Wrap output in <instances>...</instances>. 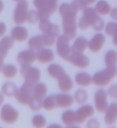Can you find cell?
<instances>
[{
  "label": "cell",
  "instance_id": "8fae6325",
  "mask_svg": "<svg viewBox=\"0 0 117 128\" xmlns=\"http://www.w3.org/2000/svg\"><path fill=\"white\" fill-rule=\"evenodd\" d=\"M39 22V29L44 34L52 36L53 38H56V36H58L59 32V27L56 24L51 23L50 19L42 20Z\"/></svg>",
  "mask_w": 117,
  "mask_h": 128
},
{
  "label": "cell",
  "instance_id": "8d00e7d4",
  "mask_svg": "<svg viewBox=\"0 0 117 128\" xmlns=\"http://www.w3.org/2000/svg\"><path fill=\"white\" fill-rule=\"evenodd\" d=\"M27 21L30 23L32 24H35L37 23V22L39 21V16H38V13L36 11H31V12H28V15H27Z\"/></svg>",
  "mask_w": 117,
  "mask_h": 128
},
{
  "label": "cell",
  "instance_id": "d4e9b609",
  "mask_svg": "<svg viewBox=\"0 0 117 128\" xmlns=\"http://www.w3.org/2000/svg\"><path fill=\"white\" fill-rule=\"evenodd\" d=\"M75 82L77 85L83 87L89 86L92 82L91 77L87 73L81 72L79 73L75 76Z\"/></svg>",
  "mask_w": 117,
  "mask_h": 128
},
{
  "label": "cell",
  "instance_id": "1f68e13d",
  "mask_svg": "<svg viewBox=\"0 0 117 128\" xmlns=\"http://www.w3.org/2000/svg\"><path fill=\"white\" fill-rule=\"evenodd\" d=\"M43 107L44 108V109L48 111H50V110L55 109L56 108L55 95H51V96L46 98L43 101Z\"/></svg>",
  "mask_w": 117,
  "mask_h": 128
},
{
  "label": "cell",
  "instance_id": "2e32d148",
  "mask_svg": "<svg viewBox=\"0 0 117 128\" xmlns=\"http://www.w3.org/2000/svg\"><path fill=\"white\" fill-rule=\"evenodd\" d=\"M14 46V39L11 36H5L0 40V60L3 61L8 52Z\"/></svg>",
  "mask_w": 117,
  "mask_h": 128
},
{
  "label": "cell",
  "instance_id": "ab89813d",
  "mask_svg": "<svg viewBox=\"0 0 117 128\" xmlns=\"http://www.w3.org/2000/svg\"><path fill=\"white\" fill-rule=\"evenodd\" d=\"M108 95L113 99L117 100V84L112 85L109 89Z\"/></svg>",
  "mask_w": 117,
  "mask_h": 128
},
{
  "label": "cell",
  "instance_id": "30bf717a",
  "mask_svg": "<svg viewBox=\"0 0 117 128\" xmlns=\"http://www.w3.org/2000/svg\"><path fill=\"white\" fill-rule=\"evenodd\" d=\"M95 107L99 112H106L109 106L107 102V93L103 89L98 90L95 94Z\"/></svg>",
  "mask_w": 117,
  "mask_h": 128
},
{
  "label": "cell",
  "instance_id": "ac0fdd59",
  "mask_svg": "<svg viewBox=\"0 0 117 128\" xmlns=\"http://www.w3.org/2000/svg\"><path fill=\"white\" fill-rule=\"evenodd\" d=\"M117 120V103H112L106 111L105 121L107 125L112 126Z\"/></svg>",
  "mask_w": 117,
  "mask_h": 128
},
{
  "label": "cell",
  "instance_id": "f907efd6",
  "mask_svg": "<svg viewBox=\"0 0 117 128\" xmlns=\"http://www.w3.org/2000/svg\"><path fill=\"white\" fill-rule=\"evenodd\" d=\"M116 30H117V29H116Z\"/></svg>",
  "mask_w": 117,
  "mask_h": 128
},
{
  "label": "cell",
  "instance_id": "cb8c5ba5",
  "mask_svg": "<svg viewBox=\"0 0 117 128\" xmlns=\"http://www.w3.org/2000/svg\"><path fill=\"white\" fill-rule=\"evenodd\" d=\"M48 72L50 76L56 79H58L62 75L65 74L63 67L56 64H52L48 66Z\"/></svg>",
  "mask_w": 117,
  "mask_h": 128
},
{
  "label": "cell",
  "instance_id": "52a82bcc",
  "mask_svg": "<svg viewBox=\"0 0 117 128\" xmlns=\"http://www.w3.org/2000/svg\"><path fill=\"white\" fill-rule=\"evenodd\" d=\"M56 50L58 55L63 59L68 60L71 54V47L69 46V38L67 36L61 35L56 42Z\"/></svg>",
  "mask_w": 117,
  "mask_h": 128
},
{
  "label": "cell",
  "instance_id": "277c9868",
  "mask_svg": "<svg viewBox=\"0 0 117 128\" xmlns=\"http://www.w3.org/2000/svg\"><path fill=\"white\" fill-rule=\"evenodd\" d=\"M35 85L25 82L16 92L15 97L20 104L23 105H29L33 97V90Z\"/></svg>",
  "mask_w": 117,
  "mask_h": 128
},
{
  "label": "cell",
  "instance_id": "9c48e42d",
  "mask_svg": "<svg viewBox=\"0 0 117 128\" xmlns=\"http://www.w3.org/2000/svg\"><path fill=\"white\" fill-rule=\"evenodd\" d=\"M19 116V112L9 104L4 105L1 110V119L3 122L8 124L16 122Z\"/></svg>",
  "mask_w": 117,
  "mask_h": 128
},
{
  "label": "cell",
  "instance_id": "681fc988",
  "mask_svg": "<svg viewBox=\"0 0 117 128\" xmlns=\"http://www.w3.org/2000/svg\"><path fill=\"white\" fill-rule=\"evenodd\" d=\"M14 1H17V2H19V1H20V0H14Z\"/></svg>",
  "mask_w": 117,
  "mask_h": 128
},
{
  "label": "cell",
  "instance_id": "7bdbcfd3",
  "mask_svg": "<svg viewBox=\"0 0 117 128\" xmlns=\"http://www.w3.org/2000/svg\"><path fill=\"white\" fill-rule=\"evenodd\" d=\"M6 25L3 23H0V37L3 36L6 32Z\"/></svg>",
  "mask_w": 117,
  "mask_h": 128
},
{
  "label": "cell",
  "instance_id": "603a6c76",
  "mask_svg": "<svg viewBox=\"0 0 117 128\" xmlns=\"http://www.w3.org/2000/svg\"><path fill=\"white\" fill-rule=\"evenodd\" d=\"M48 88L46 84L43 83H37L34 87L33 90V98L39 100H42L47 94Z\"/></svg>",
  "mask_w": 117,
  "mask_h": 128
},
{
  "label": "cell",
  "instance_id": "c3c4849f",
  "mask_svg": "<svg viewBox=\"0 0 117 128\" xmlns=\"http://www.w3.org/2000/svg\"><path fill=\"white\" fill-rule=\"evenodd\" d=\"M48 128H61L60 126H56V125H53V126H50Z\"/></svg>",
  "mask_w": 117,
  "mask_h": 128
},
{
  "label": "cell",
  "instance_id": "bcb514c9",
  "mask_svg": "<svg viewBox=\"0 0 117 128\" xmlns=\"http://www.w3.org/2000/svg\"><path fill=\"white\" fill-rule=\"evenodd\" d=\"M4 101V97L2 95L1 93H0V106H1L3 103Z\"/></svg>",
  "mask_w": 117,
  "mask_h": 128
},
{
  "label": "cell",
  "instance_id": "ffe728a7",
  "mask_svg": "<svg viewBox=\"0 0 117 128\" xmlns=\"http://www.w3.org/2000/svg\"><path fill=\"white\" fill-rule=\"evenodd\" d=\"M88 46V41L83 36H79L71 47V52L83 53Z\"/></svg>",
  "mask_w": 117,
  "mask_h": 128
},
{
  "label": "cell",
  "instance_id": "d6986e66",
  "mask_svg": "<svg viewBox=\"0 0 117 128\" xmlns=\"http://www.w3.org/2000/svg\"><path fill=\"white\" fill-rule=\"evenodd\" d=\"M56 97V107L69 108L73 105V98L69 94H57Z\"/></svg>",
  "mask_w": 117,
  "mask_h": 128
},
{
  "label": "cell",
  "instance_id": "484cf974",
  "mask_svg": "<svg viewBox=\"0 0 117 128\" xmlns=\"http://www.w3.org/2000/svg\"><path fill=\"white\" fill-rule=\"evenodd\" d=\"M95 10L101 16H106L111 12V8L107 2L105 0H100L97 2L95 7Z\"/></svg>",
  "mask_w": 117,
  "mask_h": 128
},
{
  "label": "cell",
  "instance_id": "7dc6e473",
  "mask_svg": "<svg viewBox=\"0 0 117 128\" xmlns=\"http://www.w3.org/2000/svg\"><path fill=\"white\" fill-rule=\"evenodd\" d=\"M3 10V4L1 1H0V13Z\"/></svg>",
  "mask_w": 117,
  "mask_h": 128
},
{
  "label": "cell",
  "instance_id": "7c38bea8",
  "mask_svg": "<svg viewBox=\"0 0 117 128\" xmlns=\"http://www.w3.org/2000/svg\"><path fill=\"white\" fill-rule=\"evenodd\" d=\"M68 61L79 68H86L90 64V60L83 53L71 52Z\"/></svg>",
  "mask_w": 117,
  "mask_h": 128
},
{
  "label": "cell",
  "instance_id": "f546056e",
  "mask_svg": "<svg viewBox=\"0 0 117 128\" xmlns=\"http://www.w3.org/2000/svg\"><path fill=\"white\" fill-rule=\"evenodd\" d=\"M3 76L7 78H13L17 74V69L15 66L12 64H7L4 66L2 70Z\"/></svg>",
  "mask_w": 117,
  "mask_h": 128
},
{
  "label": "cell",
  "instance_id": "d6a6232c",
  "mask_svg": "<svg viewBox=\"0 0 117 128\" xmlns=\"http://www.w3.org/2000/svg\"><path fill=\"white\" fill-rule=\"evenodd\" d=\"M74 98H75V102L78 104H83L86 102L88 99V95L85 90H78L75 93Z\"/></svg>",
  "mask_w": 117,
  "mask_h": 128
},
{
  "label": "cell",
  "instance_id": "7402d4cb",
  "mask_svg": "<svg viewBox=\"0 0 117 128\" xmlns=\"http://www.w3.org/2000/svg\"><path fill=\"white\" fill-rule=\"evenodd\" d=\"M11 37L14 40L23 42L28 37V31L23 27H15L11 31Z\"/></svg>",
  "mask_w": 117,
  "mask_h": 128
},
{
  "label": "cell",
  "instance_id": "44dd1931",
  "mask_svg": "<svg viewBox=\"0 0 117 128\" xmlns=\"http://www.w3.org/2000/svg\"><path fill=\"white\" fill-rule=\"evenodd\" d=\"M58 86L59 90L63 92H67L71 91L73 88V82L70 77L66 74V73L62 75L58 79Z\"/></svg>",
  "mask_w": 117,
  "mask_h": 128
},
{
  "label": "cell",
  "instance_id": "b9f144b4",
  "mask_svg": "<svg viewBox=\"0 0 117 128\" xmlns=\"http://www.w3.org/2000/svg\"><path fill=\"white\" fill-rule=\"evenodd\" d=\"M99 122H98V120H95V119H91L87 124V128H99Z\"/></svg>",
  "mask_w": 117,
  "mask_h": 128
},
{
  "label": "cell",
  "instance_id": "d590c367",
  "mask_svg": "<svg viewBox=\"0 0 117 128\" xmlns=\"http://www.w3.org/2000/svg\"><path fill=\"white\" fill-rule=\"evenodd\" d=\"M34 5L38 10H43L48 12L47 11L48 0H34Z\"/></svg>",
  "mask_w": 117,
  "mask_h": 128
},
{
  "label": "cell",
  "instance_id": "4316f807",
  "mask_svg": "<svg viewBox=\"0 0 117 128\" xmlns=\"http://www.w3.org/2000/svg\"><path fill=\"white\" fill-rule=\"evenodd\" d=\"M62 122L67 126H71L75 124V114L72 110H67L61 116Z\"/></svg>",
  "mask_w": 117,
  "mask_h": 128
},
{
  "label": "cell",
  "instance_id": "e575fe53",
  "mask_svg": "<svg viewBox=\"0 0 117 128\" xmlns=\"http://www.w3.org/2000/svg\"><path fill=\"white\" fill-rule=\"evenodd\" d=\"M29 107L33 111L37 112L39 111L42 109L43 107V102L42 100H39L35 99V98H32V100L29 104Z\"/></svg>",
  "mask_w": 117,
  "mask_h": 128
},
{
  "label": "cell",
  "instance_id": "ba28073f",
  "mask_svg": "<svg viewBox=\"0 0 117 128\" xmlns=\"http://www.w3.org/2000/svg\"><path fill=\"white\" fill-rule=\"evenodd\" d=\"M29 4L27 0H20L14 12V21L18 25L23 24L27 21Z\"/></svg>",
  "mask_w": 117,
  "mask_h": 128
},
{
  "label": "cell",
  "instance_id": "4dcf8cb0",
  "mask_svg": "<svg viewBox=\"0 0 117 128\" xmlns=\"http://www.w3.org/2000/svg\"><path fill=\"white\" fill-rule=\"evenodd\" d=\"M96 0H74L72 2V5L75 8V9L79 11H82L87 8L89 5L93 4Z\"/></svg>",
  "mask_w": 117,
  "mask_h": 128
},
{
  "label": "cell",
  "instance_id": "7a4b0ae2",
  "mask_svg": "<svg viewBox=\"0 0 117 128\" xmlns=\"http://www.w3.org/2000/svg\"><path fill=\"white\" fill-rule=\"evenodd\" d=\"M117 75V68L116 66H107L103 70L95 73L93 77L92 82L96 86H107Z\"/></svg>",
  "mask_w": 117,
  "mask_h": 128
},
{
  "label": "cell",
  "instance_id": "60d3db41",
  "mask_svg": "<svg viewBox=\"0 0 117 128\" xmlns=\"http://www.w3.org/2000/svg\"><path fill=\"white\" fill-rule=\"evenodd\" d=\"M104 27H105V22L103 20V19L99 17V19L97 21V23L95 24L94 26H93V28L95 31H101L104 29Z\"/></svg>",
  "mask_w": 117,
  "mask_h": 128
},
{
  "label": "cell",
  "instance_id": "3957f363",
  "mask_svg": "<svg viewBox=\"0 0 117 128\" xmlns=\"http://www.w3.org/2000/svg\"><path fill=\"white\" fill-rule=\"evenodd\" d=\"M99 17L95 9L93 8H86L83 10V17L79 21V27L82 30H85L89 27L94 26Z\"/></svg>",
  "mask_w": 117,
  "mask_h": 128
},
{
  "label": "cell",
  "instance_id": "f6af8a7d",
  "mask_svg": "<svg viewBox=\"0 0 117 128\" xmlns=\"http://www.w3.org/2000/svg\"><path fill=\"white\" fill-rule=\"evenodd\" d=\"M113 43L116 46H117V31L116 30L115 32V34H113Z\"/></svg>",
  "mask_w": 117,
  "mask_h": 128
},
{
  "label": "cell",
  "instance_id": "6da1fadb",
  "mask_svg": "<svg viewBox=\"0 0 117 128\" xmlns=\"http://www.w3.org/2000/svg\"><path fill=\"white\" fill-rule=\"evenodd\" d=\"M59 12L63 19L62 27L64 34L69 39H73L77 32L75 18L78 12L72 4H62L59 6Z\"/></svg>",
  "mask_w": 117,
  "mask_h": 128
},
{
  "label": "cell",
  "instance_id": "e0dca14e",
  "mask_svg": "<svg viewBox=\"0 0 117 128\" xmlns=\"http://www.w3.org/2000/svg\"><path fill=\"white\" fill-rule=\"evenodd\" d=\"M36 59L42 64L51 62L54 59V54L52 50L41 48L36 53Z\"/></svg>",
  "mask_w": 117,
  "mask_h": 128
},
{
  "label": "cell",
  "instance_id": "ee69618b",
  "mask_svg": "<svg viewBox=\"0 0 117 128\" xmlns=\"http://www.w3.org/2000/svg\"><path fill=\"white\" fill-rule=\"evenodd\" d=\"M111 17L114 20L117 21V8H114L111 11Z\"/></svg>",
  "mask_w": 117,
  "mask_h": 128
},
{
  "label": "cell",
  "instance_id": "4fadbf2b",
  "mask_svg": "<svg viewBox=\"0 0 117 128\" xmlns=\"http://www.w3.org/2000/svg\"><path fill=\"white\" fill-rule=\"evenodd\" d=\"M94 114V109L91 105L83 106L75 112V124H81L87 118L91 117Z\"/></svg>",
  "mask_w": 117,
  "mask_h": 128
},
{
  "label": "cell",
  "instance_id": "5b68a950",
  "mask_svg": "<svg viewBox=\"0 0 117 128\" xmlns=\"http://www.w3.org/2000/svg\"><path fill=\"white\" fill-rule=\"evenodd\" d=\"M55 42V38L47 34H41L30 38L29 46L33 50H39L45 46H52Z\"/></svg>",
  "mask_w": 117,
  "mask_h": 128
},
{
  "label": "cell",
  "instance_id": "f1b7e54d",
  "mask_svg": "<svg viewBox=\"0 0 117 128\" xmlns=\"http://www.w3.org/2000/svg\"><path fill=\"white\" fill-rule=\"evenodd\" d=\"M105 62L107 66H114L117 63V52L111 50L107 52L105 57Z\"/></svg>",
  "mask_w": 117,
  "mask_h": 128
},
{
  "label": "cell",
  "instance_id": "f35d334b",
  "mask_svg": "<svg viewBox=\"0 0 117 128\" xmlns=\"http://www.w3.org/2000/svg\"><path fill=\"white\" fill-rule=\"evenodd\" d=\"M58 0H48L47 11L49 14H54L57 10V2Z\"/></svg>",
  "mask_w": 117,
  "mask_h": 128
},
{
  "label": "cell",
  "instance_id": "5bb4252c",
  "mask_svg": "<svg viewBox=\"0 0 117 128\" xmlns=\"http://www.w3.org/2000/svg\"><path fill=\"white\" fill-rule=\"evenodd\" d=\"M36 59V54L33 50H27L21 52L17 56V60L21 66L31 65Z\"/></svg>",
  "mask_w": 117,
  "mask_h": 128
},
{
  "label": "cell",
  "instance_id": "8992f818",
  "mask_svg": "<svg viewBox=\"0 0 117 128\" xmlns=\"http://www.w3.org/2000/svg\"><path fill=\"white\" fill-rule=\"evenodd\" d=\"M21 74L25 78V82L36 85L40 78V72L39 69L31 67V65L21 66Z\"/></svg>",
  "mask_w": 117,
  "mask_h": 128
},
{
  "label": "cell",
  "instance_id": "9a60e30c",
  "mask_svg": "<svg viewBox=\"0 0 117 128\" xmlns=\"http://www.w3.org/2000/svg\"><path fill=\"white\" fill-rule=\"evenodd\" d=\"M105 42V36L101 33L94 35L93 38L88 42V47L93 52H98L101 50Z\"/></svg>",
  "mask_w": 117,
  "mask_h": 128
},
{
  "label": "cell",
  "instance_id": "836d02e7",
  "mask_svg": "<svg viewBox=\"0 0 117 128\" xmlns=\"http://www.w3.org/2000/svg\"><path fill=\"white\" fill-rule=\"evenodd\" d=\"M46 123V119L42 115H37L33 117V120H32V124H33V126L35 128H43L45 126Z\"/></svg>",
  "mask_w": 117,
  "mask_h": 128
},
{
  "label": "cell",
  "instance_id": "83f0119b",
  "mask_svg": "<svg viewBox=\"0 0 117 128\" xmlns=\"http://www.w3.org/2000/svg\"><path fill=\"white\" fill-rule=\"evenodd\" d=\"M1 90L2 93L5 96L12 97L13 96H15L17 90V88L15 84L13 82H7L3 85Z\"/></svg>",
  "mask_w": 117,
  "mask_h": 128
},
{
  "label": "cell",
  "instance_id": "74e56055",
  "mask_svg": "<svg viewBox=\"0 0 117 128\" xmlns=\"http://www.w3.org/2000/svg\"><path fill=\"white\" fill-rule=\"evenodd\" d=\"M117 29V23L110 22L107 25L105 28V32L108 36H113Z\"/></svg>",
  "mask_w": 117,
  "mask_h": 128
}]
</instances>
